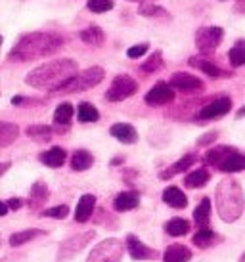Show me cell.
<instances>
[{"instance_id": "obj_1", "label": "cell", "mask_w": 245, "mask_h": 262, "mask_svg": "<svg viewBox=\"0 0 245 262\" xmlns=\"http://www.w3.org/2000/svg\"><path fill=\"white\" fill-rule=\"evenodd\" d=\"M65 38L58 33L52 31H35V33H27L23 35L15 46L10 50L8 59L10 61H17V63H25V61H35L38 58H46L52 56L64 48Z\"/></svg>"}, {"instance_id": "obj_2", "label": "cell", "mask_w": 245, "mask_h": 262, "mask_svg": "<svg viewBox=\"0 0 245 262\" xmlns=\"http://www.w3.org/2000/svg\"><path fill=\"white\" fill-rule=\"evenodd\" d=\"M77 71H79V66H77L75 59L59 58V59H54V61H48V63H43V66L35 67L33 71L27 73L25 82H27L31 88L46 90V92L56 94L59 88L65 86V84L77 75Z\"/></svg>"}, {"instance_id": "obj_3", "label": "cell", "mask_w": 245, "mask_h": 262, "mask_svg": "<svg viewBox=\"0 0 245 262\" xmlns=\"http://www.w3.org/2000/svg\"><path fill=\"white\" fill-rule=\"evenodd\" d=\"M215 203L216 212L222 219V222L232 224L243 214L245 209V197L241 184L236 178H224L218 182L215 191Z\"/></svg>"}, {"instance_id": "obj_4", "label": "cell", "mask_w": 245, "mask_h": 262, "mask_svg": "<svg viewBox=\"0 0 245 262\" xmlns=\"http://www.w3.org/2000/svg\"><path fill=\"white\" fill-rule=\"evenodd\" d=\"M106 77V71H104V67L100 66H92L85 69V71H80L73 77L65 86H62L56 92V94H77V92H85V90H90V88L98 86L101 80Z\"/></svg>"}, {"instance_id": "obj_5", "label": "cell", "mask_w": 245, "mask_h": 262, "mask_svg": "<svg viewBox=\"0 0 245 262\" xmlns=\"http://www.w3.org/2000/svg\"><path fill=\"white\" fill-rule=\"evenodd\" d=\"M125 251H127V247L122 245L121 239L108 237V239L100 241V243L88 253L87 262H122Z\"/></svg>"}, {"instance_id": "obj_6", "label": "cell", "mask_w": 245, "mask_h": 262, "mask_svg": "<svg viewBox=\"0 0 245 262\" xmlns=\"http://www.w3.org/2000/svg\"><path fill=\"white\" fill-rule=\"evenodd\" d=\"M224 38V29L216 27V25H209V27H199L195 31V48L199 50V54L209 56L220 46Z\"/></svg>"}, {"instance_id": "obj_7", "label": "cell", "mask_w": 245, "mask_h": 262, "mask_svg": "<svg viewBox=\"0 0 245 262\" xmlns=\"http://www.w3.org/2000/svg\"><path fill=\"white\" fill-rule=\"evenodd\" d=\"M136 92H138V82L130 75L122 73V75H117L115 79L111 80L108 92H106V100L111 103H117L130 98V96H134Z\"/></svg>"}, {"instance_id": "obj_8", "label": "cell", "mask_w": 245, "mask_h": 262, "mask_svg": "<svg viewBox=\"0 0 245 262\" xmlns=\"http://www.w3.org/2000/svg\"><path fill=\"white\" fill-rule=\"evenodd\" d=\"M96 233L90 230V232H83L77 233V235H71L67 237L65 241H62V245L58 249V256H56V262H65V260H71L75 255H79L83 249L87 247L88 243L94 239Z\"/></svg>"}, {"instance_id": "obj_9", "label": "cell", "mask_w": 245, "mask_h": 262, "mask_svg": "<svg viewBox=\"0 0 245 262\" xmlns=\"http://www.w3.org/2000/svg\"><path fill=\"white\" fill-rule=\"evenodd\" d=\"M125 247L129 251V255L132 260H155L159 256V253L155 249L148 247L144 241L138 239L134 233H129L125 239Z\"/></svg>"}, {"instance_id": "obj_10", "label": "cell", "mask_w": 245, "mask_h": 262, "mask_svg": "<svg viewBox=\"0 0 245 262\" xmlns=\"http://www.w3.org/2000/svg\"><path fill=\"white\" fill-rule=\"evenodd\" d=\"M174 100V88L165 82V80H159L157 84L148 90V94L144 96V102L152 107H161V105H167Z\"/></svg>"}, {"instance_id": "obj_11", "label": "cell", "mask_w": 245, "mask_h": 262, "mask_svg": "<svg viewBox=\"0 0 245 262\" xmlns=\"http://www.w3.org/2000/svg\"><path fill=\"white\" fill-rule=\"evenodd\" d=\"M232 110V100L228 96H220L213 102H209L205 107L197 111V119L201 121H213V119H220V117L228 115Z\"/></svg>"}, {"instance_id": "obj_12", "label": "cell", "mask_w": 245, "mask_h": 262, "mask_svg": "<svg viewBox=\"0 0 245 262\" xmlns=\"http://www.w3.org/2000/svg\"><path fill=\"white\" fill-rule=\"evenodd\" d=\"M169 84H171L174 90H182V92H195V90H201V88L205 86L199 77H194V75L184 73V71L173 73V77L169 79Z\"/></svg>"}, {"instance_id": "obj_13", "label": "cell", "mask_w": 245, "mask_h": 262, "mask_svg": "<svg viewBox=\"0 0 245 262\" xmlns=\"http://www.w3.org/2000/svg\"><path fill=\"white\" fill-rule=\"evenodd\" d=\"M73 115H75V110H73L71 103L62 102L56 107V111H54V126L52 128L58 134H65V132L69 130V126H71Z\"/></svg>"}, {"instance_id": "obj_14", "label": "cell", "mask_w": 245, "mask_h": 262, "mask_svg": "<svg viewBox=\"0 0 245 262\" xmlns=\"http://www.w3.org/2000/svg\"><path fill=\"white\" fill-rule=\"evenodd\" d=\"M188 63L192 67H195V69L203 71L207 77H213V79H224V77H232V75H234L232 71H224V69H220L218 66H215L213 61H209V59H205V58H199V56H192V58L188 59Z\"/></svg>"}, {"instance_id": "obj_15", "label": "cell", "mask_w": 245, "mask_h": 262, "mask_svg": "<svg viewBox=\"0 0 245 262\" xmlns=\"http://www.w3.org/2000/svg\"><path fill=\"white\" fill-rule=\"evenodd\" d=\"M199 161V157L195 155V153H188V155H184V157H180V159L176 161V163H173L169 168H165L161 174H159V178L161 180H169V178H173V176L180 174V172H186L190 167H194L195 163Z\"/></svg>"}, {"instance_id": "obj_16", "label": "cell", "mask_w": 245, "mask_h": 262, "mask_svg": "<svg viewBox=\"0 0 245 262\" xmlns=\"http://www.w3.org/2000/svg\"><path fill=\"white\" fill-rule=\"evenodd\" d=\"M109 134L113 136L115 140H119L121 144H136L138 142V132L136 128L132 126L130 123H115L111 124L109 128Z\"/></svg>"}, {"instance_id": "obj_17", "label": "cell", "mask_w": 245, "mask_h": 262, "mask_svg": "<svg viewBox=\"0 0 245 262\" xmlns=\"http://www.w3.org/2000/svg\"><path fill=\"white\" fill-rule=\"evenodd\" d=\"M38 161L50 168H59V167H64V163L67 161V151H65L64 147L54 146V147H50V149H46V151L40 153V155H38Z\"/></svg>"}, {"instance_id": "obj_18", "label": "cell", "mask_w": 245, "mask_h": 262, "mask_svg": "<svg viewBox=\"0 0 245 262\" xmlns=\"http://www.w3.org/2000/svg\"><path fill=\"white\" fill-rule=\"evenodd\" d=\"M161 199H163V203L169 205L171 209H186L188 207L186 193H184L180 188H176V186H169V188L163 189Z\"/></svg>"}, {"instance_id": "obj_19", "label": "cell", "mask_w": 245, "mask_h": 262, "mask_svg": "<svg viewBox=\"0 0 245 262\" xmlns=\"http://www.w3.org/2000/svg\"><path fill=\"white\" fill-rule=\"evenodd\" d=\"M94 207H96V195L92 193H85L80 195L79 203H77V209H75V220L79 224H85L94 212Z\"/></svg>"}, {"instance_id": "obj_20", "label": "cell", "mask_w": 245, "mask_h": 262, "mask_svg": "<svg viewBox=\"0 0 245 262\" xmlns=\"http://www.w3.org/2000/svg\"><path fill=\"white\" fill-rule=\"evenodd\" d=\"M138 205H140V195H138L136 191H121L113 199V209L117 212L132 211V209H136Z\"/></svg>"}, {"instance_id": "obj_21", "label": "cell", "mask_w": 245, "mask_h": 262, "mask_svg": "<svg viewBox=\"0 0 245 262\" xmlns=\"http://www.w3.org/2000/svg\"><path fill=\"white\" fill-rule=\"evenodd\" d=\"M192 260V251L186 245L173 243L165 249L163 253V262H190Z\"/></svg>"}, {"instance_id": "obj_22", "label": "cell", "mask_w": 245, "mask_h": 262, "mask_svg": "<svg viewBox=\"0 0 245 262\" xmlns=\"http://www.w3.org/2000/svg\"><path fill=\"white\" fill-rule=\"evenodd\" d=\"M234 151H238L236 147H232V146H215V147H211L209 151L205 153V163L209 165V167H218L220 163H222L226 157H230Z\"/></svg>"}, {"instance_id": "obj_23", "label": "cell", "mask_w": 245, "mask_h": 262, "mask_svg": "<svg viewBox=\"0 0 245 262\" xmlns=\"http://www.w3.org/2000/svg\"><path fill=\"white\" fill-rule=\"evenodd\" d=\"M192 241H194L195 247L209 249V247H213L215 243H220V241H222V237H220L216 232L209 230V228H199V230H197V233L192 237Z\"/></svg>"}, {"instance_id": "obj_24", "label": "cell", "mask_w": 245, "mask_h": 262, "mask_svg": "<svg viewBox=\"0 0 245 262\" xmlns=\"http://www.w3.org/2000/svg\"><path fill=\"white\" fill-rule=\"evenodd\" d=\"M25 134H27L33 142H36V144H46V142H50L52 136H54V128L48 126V124H31V126H27Z\"/></svg>"}, {"instance_id": "obj_25", "label": "cell", "mask_w": 245, "mask_h": 262, "mask_svg": "<svg viewBox=\"0 0 245 262\" xmlns=\"http://www.w3.org/2000/svg\"><path fill=\"white\" fill-rule=\"evenodd\" d=\"M50 197V191H48V186L38 180V182L33 184V188L29 191V207L31 209H38L43 203H46V199Z\"/></svg>"}, {"instance_id": "obj_26", "label": "cell", "mask_w": 245, "mask_h": 262, "mask_svg": "<svg viewBox=\"0 0 245 262\" xmlns=\"http://www.w3.org/2000/svg\"><path fill=\"white\" fill-rule=\"evenodd\" d=\"M211 180V172L207 168H197L194 172H188L184 176V186L190 189H197V188H203L205 184H209Z\"/></svg>"}, {"instance_id": "obj_27", "label": "cell", "mask_w": 245, "mask_h": 262, "mask_svg": "<svg viewBox=\"0 0 245 262\" xmlns=\"http://www.w3.org/2000/svg\"><path fill=\"white\" fill-rule=\"evenodd\" d=\"M216 168L222 170V172H239V170H245V153L234 151L230 157H226Z\"/></svg>"}, {"instance_id": "obj_28", "label": "cell", "mask_w": 245, "mask_h": 262, "mask_svg": "<svg viewBox=\"0 0 245 262\" xmlns=\"http://www.w3.org/2000/svg\"><path fill=\"white\" fill-rule=\"evenodd\" d=\"M17 138H19V126L14 123L0 121V147L12 146Z\"/></svg>"}, {"instance_id": "obj_29", "label": "cell", "mask_w": 245, "mask_h": 262, "mask_svg": "<svg viewBox=\"0 0 245 262\" xmlns=\"http://www.w3.org/2000/svg\"><path fill=\"white\" fill-rule=\"evenodd\" d=\"M94 165V157L92 153L87 151V149H77V151L71 155V168L77 170V172H85Z\"/></svg>"}, {"instance_id": "obj_30", "label": "cell", "mask_w": 245, "mask_h": 262, "mask_svg": "<svg viewBox=\"0 0 245 262\" xmlns=\"http://www.w3.org/2000/svg\"><path fill=\"white\" fill-rule=\"evenodd\" d=\"M79 37H80V40L85 44H88V46H101L104 40H106V33H104L98 25H90V27L80 31Z\"/></svg>"}, {"instance_id": "obj_31", "label": "cell", "mask_w": 245, "mask_h": 262, "mask_svg": "<svg viewBox=\"0 0 245 262\" xmlns=\"http://www.w3.org/2000/svg\"><path fill=\"white\" fill-rule=\"evenodd\" d=\"M163 230H165L167 235H173V237H182V235H186V233L190 232V222H188L186 219L174 216V219H171L169 222H165Z\"/></svg>"}, {"instance_id": "obj_32", "label": "cell", "mask_w": 245, "mask_h": 262, "mask_svg": "<svg viewBox=\"0 0 245 262\" xmlns=\"http://www.w3.org/2000/svg\"><path fill=\"white\" fill-rule=\"evenodd\" d=\"M165 67V59H163V52L161 50H155L150 56V58L146 59L144 63L140 66V71L146 75H150V73H157L159 69H163Z\"/></svg>"}, {"instance_id": "obj_33", "label": "cell", "mask_w": 245, "mask_h": 262, "mask_svg": "<svg viewBox=\"0 0 245 262\" xmlns=\"http://www.w3.org/2000/svg\"><path fill=\"white\" fill-rule=\"evenodd\" d=\"M209 216H211V199H209V197H203L201 201H199V205L194 209L195 224L199 226V228L207 226V222H209Z\"/></svg>"}, {"instance_id": "obj_34", "label": "cell", "mask_w": 245, "mask_h": 262, "mask_svg": "<svg viewBox=\"0 0 245 262\" xmlns=\"http://www.w3.org/2000/svg\"><path fill=\"white\" fill-rule=\"evenodd\" d=\"M228 61H230L232 67L245 66V40L243 38L236 40V44L228 50Z\"/></svg>"}, {"instance_id": "obj_35", "label": "cell", "mask_w": 245, "mask_h": 262, "mask_svg": "<svg viewBox=\"0 0 245 262\" xmlns=\"http://www.w3.org/2000/svg\"><path fill=\"white\" fill-rule=\"evenodd\" d=\"M77 119H79L80 123H96L100 119V111L96 110L92 103L83 102L77 107Z\"/></svg>"}, {"instance_id": "obj_36", "label": "cell", "mask_w": 245, "mask_h": 262, "mask_svg": "<svg viewBox=\"0 0 245 262\" xmlns=\"http://www.w3.org/2000/svg\"><path fill=\"white\" fill-rule=\"evenodd\" d=\"M43 230H36V228H31V230H23V232H15L10 235V245L12 247H19L23 243H27V241L35 239L38 235H43Z\"/></svg>"}, {"instance_id": "obj_37", "label": "cell", "mask_w": 245, "mask_h": 262, "mask_svg": "<svg viewBox=\"0 0 245 262\" xmlns=\"http://www.w3.org/2000/svg\"><path fill=\"white\" fill-rule=\"evenodd\" d=\"M138 14L144 17H165V19L169 17V12L159 4H144L138 8Z\"/></svg>"}, {"instance_id": "obj_38", "label": "cell", "mask_w": 245, "mask_h": 262, "mask_svg": "<svg viewBox=\"0 0 245 262\" xmlns=\"http://www.w3.org/2000/svg\"><path fill=\"white\" fill-rule=\"evenodd\" d=\"M113 6H115L113 0H88L87 2V8L94 14H106L109 10H113Z\"/></svg>"}, {"instance_id": "obj_39", "label": "cell", "mask_w": 245, "mask_h": 262, "mask_svg": "<svg viewBox=\"0 0 245 262\" xmlns=\"http://www.w3.org/2000/svg\"><path fill=\"white\" fill-rule=\"evenodd\" d=\"M69 214V207L67 205H56V207H50V209H44L43 216H48V219H56L62 220Z\"/></svg>"}, {"instance_id": "obj_40", "label": "cell", "mask_w": 245, "mask_h": 262, "mask_svg": "<svg viewBox=\"0 0 245 262\" xmlns=\"http://www.w3.org/2000/svg\"><path fill=\"white\" fill-rule=\"evenodd\" d=\"M150 50V44L148 42H142V44H134V46H130L129 50H127V58L130 59H138L142 58L146 52Z\"/></svg>"}, {"instance_id": "obj_41", "label": "cell", "mask_w": 245, "mask_h": 262, "mask_svg": "<svg viewBox=\"0 0 245 262\" xmlns=\"http://www.w3.org/2000/svg\"><path fill=\"white\" fill-rule=\"evenodd\" d=\"M216 138H218V132L211 130V132H207V134H203V136H199V138H197V146L207 147V146H211V144H215Z\"/></svg>"}, {"instance_id": "obj_42", "label": "cell", "mask_w": 245, "mask_h": 262, "mask_svg": "<svg viewBox=\"0 0 245 262\" xmlns=\"http://www.w3.org/2000/svg\"><path fill=\"white\" fill-rule=\"evenodd\" d=\"M6 205L10 211H17V209H22L23 207V199H19V197H12L10 201H6Z\"/></svg>"}, {"instance_id": "obj_43", "label": "cell", "mask_w": 245, "mask_h": 262, "mask_svg": "<svg viewBox=\"0 0 245 262\" xmlns=\"http://www.w3.org/2000/svg\"><path fill=\"white\" fill-rule=\"evenodd\" d=\"M10 167H12V163H10V161H8V163H0V176L4 174V172H8Z\"/></svg>"}, {"instance_id": "obj_44", "label": "cell", "mask_w": 245, "mask_h": 262, "mask_svg": "<svg viewBox=\"0 0 245 262\" xmlns=\"http://www.w3.org/2000/svg\"><path fill=\"white\" fill-rule=\"evenodd\" d=\"M8 211H10V209H8V205L4 203V201H0V216L8 214Z\"/></svg>"}, {"instance_id": "obj_45", "label": "cell", "mask_w": 245, "mask_h": 262, "mask_svg": "<svg viewBox=\"0 0 245 262\" xmlns=\"http://www.w3.org/2000/svg\"><path fill=\"white\" fill-rule=\"evenodd\" d=\"M245 117V105H241L238 111H236V119H243Z\"/></svg>"}, {"instance_id": "obj_46", "label": "cell", "mask_w": 245, "mask_h": 262, "mask_svg": "<svg viewBox=\"0 0 245 262\" xmlns=\"http://www.w3.org/2000/svg\"><path fill=\"white\" fill-rule=\"evenodd\" d=\"M121 157H117V159H113V161H111V165H121Z\"/></svg>"}, {"instance_id": "obj_47", "label": "cell", "mask_w": 245, "mask_h": 262, "mask_svg": "<svg viewBox=\"0 0 245 262\" xmlns=\"http://www.w3.org/2000/svg\"><path fill=\"white\" fill-rule=\"evenodd\" d=\"M239 262H245V253L241 256H239Z\"/></svg>"}, {"instance_id": "obj_48", "label": "cell", "mask_w": 245, "mask_h": 262, "mask_svg": "<svg viewBox=\"0 0 245 262\" xmlns=\"http://www.w3.org/2000/svg\"><path fill=\"white\" fill-rule=\"evenodd\" d=\"M2 40H4V38H2V35H0V46H2Z\"/></svg>"}, {"instance_id": "obj_49", "label": "cell", "mask_w": 245, "mask_h": 262, "mask_svg": "<svg viewBox=\"0 0 245 262\" xmlns=\"http://www.w3.org/2000/svg\"><path fill=\"white\" fill-rule=\"evenodd\" d=\"M129 2H138V0H129Z\"/></svg>"}]
</instances>
